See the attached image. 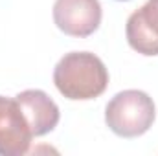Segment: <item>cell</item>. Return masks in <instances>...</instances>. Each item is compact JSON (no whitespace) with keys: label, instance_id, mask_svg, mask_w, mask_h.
Listing matches in <instances>:
<instances>
[{"label":"cell","instance_id":"1","mask_svg":"<svg viewBox=\"0 0 158 156\" xmlns=\"http://www.w3.org/2000/svg\"><path fill=\"white\" fill-rule=\"evenodd\" d=\"M53 83L66 99L88 101L107 90L109 70L105 63L90 51H70L55 64Z\"/></svg>","mask_w":158,"mask_h":156},{"label":"cell","instance_id":"2","mask_svg":"<svg viewBox=\"0 0 158 156\" xmlns=\"http://www.w3.org/2000/svg\"><path fill=\"white\" fill-rule=\"evenodd\" d=\"M156 117V107L149 94L142 90L118 92L105 107V123L119 138H138L145 134Z\"/></svg>","mask_w":158,"mask_h":156},{"label":"cell","instance_id":"3","mask_svg":"<svg viewBox=\"0 0 158 156\" xmlns=\"http://www.w3.org/2000/svg\"><path fill=\"white\" fill-rule=\"evenodd\" d=\"M52 15L64 35L85 39L98 31L103 11L99 0H55Z\"/></svg>","mask_w":158,"mask_h":156},{"label":"cell","instance_id":"4","mask_svg":"<svg viewBox=\"0 0 158 156\" xmlns=\"http://www.w3.org/2000/svg\"><path fill=\"white\" fill-rule=\"evenodd\" d=\"M33 132L15 97L0 96V156H22L30 151Z\"/></svg>","mask_w":158,"mask_h":156},{"label":"cell","instance_id":"5","mask_svg":"<svg viewBox=\"0 0 158 156\" xmlns=\"http://www.w3.org/2000/svg\"><path fill=\"white\" fill-rule=\"evenodd\" d=\"M129 46L147 57L158 55V0H147L125 24Z\"/></svg>","mask_w":158,"mask_h":156},{"label":"cell","instance_id":"6","mask_svg":"<svg viewBox=\"0 0 158 156\" xmlns=\"http://www.w3.org/2000/svg\"><path fill=\"white\" fill-rule=\"evenodd\" d=\"M15 99L19 101L24 116L28 119L33 136H44L57 127L61 119V112H59L57 103L46 92L30 88V90L17 94Z\"/></svg>","mask_w":158,"mask_h":156},{"label":"cell","instance_id":"7","mask_svg":"<svg viewBox=\"0 0 158 156\" xmlns=\"http://www.w3.org/2000/svg\"><path fill=\"white\" fill-rule=\"evenodd\" d=\"M118 2H127V0H118Z\"/></svg>","mask_w":158,"mask_h":156}]
</instances>
